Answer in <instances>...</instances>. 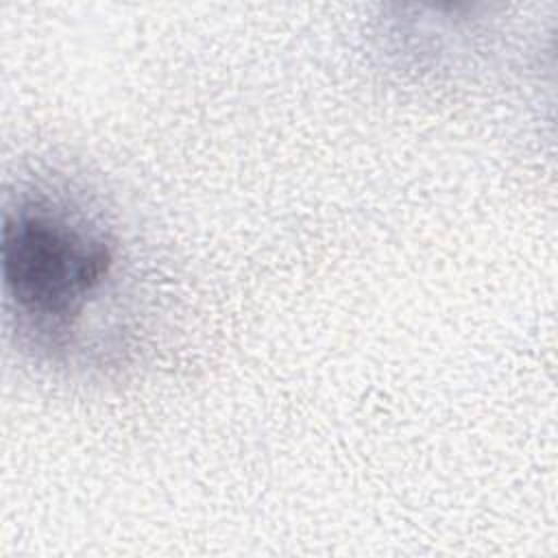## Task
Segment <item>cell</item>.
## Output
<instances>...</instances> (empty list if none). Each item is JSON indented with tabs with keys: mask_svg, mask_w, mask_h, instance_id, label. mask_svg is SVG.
<instances>
[{
	"mask_svg": "<svg viewBox=\"0 0 558 558\" xmlns=\"http://www.w3.org/2000/svg\"><path fill=\"white\" fill-rule=\"evenodd\" d=\"M0 259L7 296L22 318L46 333L70 331L116 264L100 229L46 201L7 211Z\"/></svg>",
	"mask_w": 558,
	"mask_h": 558,
	"instance_id": "1",
	"label": "cell"
}]
</instances>
